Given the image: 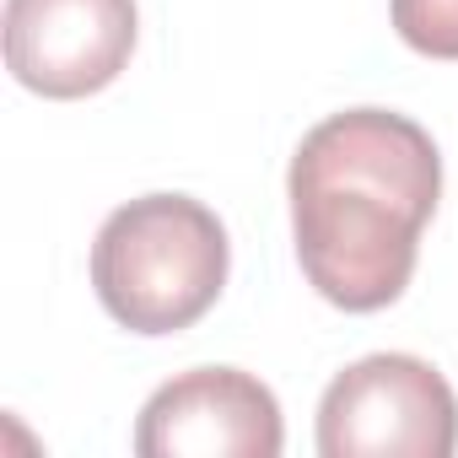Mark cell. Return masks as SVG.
Wrapping results in <instances>:
<instances>
[{
    "label": "cell",
    "instance_id": "6da1fadb",
    "mask_svg": "<svg viewBox=\"0 0 458 458\" xmlns=\"http://www.w3.org/2000/svg\"><path fill=\"white\" fill-rule=\"evenodd\" d=\"M286 194L308 286L345 313H377L415 276L442 199V157L410 114L345 108L302 135Z\"/></svg>",
    "mask_w": 458,
    "mask_h": 458
},
{
    "label": "cell",
    "instance_id": "7a4b0ae2",
    "mask_svg": "<svg viewBox=\"0 0 458 458\" xmlns=\"http://www.w3.org/2000/svg\"><path fill=\"white\" fill-rule=\"evenodd\" d=\"M233 270V243L210 205L189 194H140L119 205L92 243V286L130 335H178L199 324Z\"/></svg>",
    "mask_w": 458,
    "mask_h": 458
},
{
    "label": "cell",
    "instance_id": "3957f363",
    "mask_svg": "<svg viewBox=\"0 0 458 458\" xmlns=\"http://www.w3.org/2000/svg\"><path fill=\"white\" fill-rule=\"evenodd\" d=\"M453 447L458 394L420 356H361L318 399L324 458H447Z\"/></svg>",
    "mask_w": 458,
    "mask_h": 458
},
{
    "label": "cell",
    "instance_id": "277c9868",
    "mask_svg": "<svg viewBox=\"0 0 458 458\" xmlns=\"http://www.w3.org/2000/svg\"><path fill=\"white\" fill-rule=\"evenodd\" d=\"M286 447L276 394L243 367H194L162 383L140 420V458H276Z\"/></svg>",
    "mask_w": 458,
    "mask_h": 458
},
{
    "label": "cell",
    "instance_id": "5b68a950",
    "mask_svg": "<svg viewBox=\"0 0 458 458\" xmlns=\"http://www.w3.org/2000/svg\"><path fill=\"white\" fill-rule=\"evenodd\" d=\"M135 0H6V65L55 103L119 81L135 55Z\"/></svg>",
    "mask_w": 458,
    "mask_h": 458
},
{
    "label": "cell",
    "instance_id": "8992f818",
    "mask_svg": "<svg viewBox=\"0 0 458 458\" xmlns=\"http://www.w3.org/2000/svg\"><path fill=\"white\" fill-rule=\"evenodd\" d=\"M394 33L426 60H458V0H394Z\"/></svg>",
    "mask_w": 458,
    "mask_h": 458
}]
</instances>
